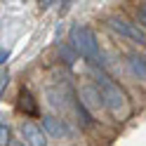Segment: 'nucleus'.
<instances>
[{
  "mask_svg": "<svg viewBox=\"0 0 146 146\" xmlns=\"http://www.w3.org/2000/svg\"><path fill=\"white\" fill-rule=\"evenodd\" d=\"M68 40H71V45L78 50V54L90 64V66L106 68V57H104L102 47H99V40H97V35H94V31L90 29V26L73 24L71 33H68Z\"/></svg>",
  "mask_w": 146,
  "mask_h": 146,
  "instance_id": "1",
  "label": "nucleus"
},
{
  "mask_svg": "<svg viewBox=\"0 0 146 146\" xmlns=\"http://www.w3.org/2000/svg\"><path fill=\"white\" fill-rule=\"evenodd\" d=\"M94 71V83L97 87L102 90V97H104V102H106V108L108 111H123V108L127 106V97L120 87H118V83H113V78L106 73V68H99V66H92Z\"/></svg>",
  "mask_w": 146,
  "mask_h": 146,
  "instance_id": "2",
  "label": "nucleus"
},
{
  "mask_svg": "<svg viewBox=\"0 0 146 146\" xmlns=\"http://www.w3.org/2000/svg\"><path fill=\"white\" fill-rule=\"evenodd\" d=\"M106 26H108L113 33L123 35V38L132 40V42H137V45H146V33L141 31V26H137V24H132V21H127L125 17L111 14V17L106 19Z\"/></svg>",
  "mask_w": 146,
  "mask_h": 146,
  "instance_id": "3",
  "label": "nucleus"
},
{
  "mask_svg": "<svg viewBox=\"0 0 146 146\" xmlns=\"http://www.w3.org/2000/svg\"><path fill=\"white\" fill-rule=\"evenodd\" d=\"M80 99H83V104H85L92 113H97L99 108H106V102H104L102 90L97 87V83H87V85L80 87Z\"/></svg>",
  "mask_w": 146,
  "mask_h": 146,
  "instance_id": "4",
  "label": "nucleus"
},
{
  "mask_svg": "<svg viewBox=\"0 0 146 146\" xmlns=\"http://www.w3.org/2000/svg\"><path fill=\"white\" fill-rule=\"evenodd\" d=\"M19 134H21V139L29 146H47V137H50L47 132H45V127H38L33 123H21Z\"/></svg>",
  "mask_w": 146,
  "mask_h": 146,
  "instance_id": "5",
  "label": "nucleus"
},
{
  "mask_svg": "<svg viewBox=\"0 0 146 146\" xmlns=\"http://www.w3.org/2000/svg\"><path fill=\"white\" fill-rule=\"evenodd\" d=\"M42 127L45 132L54 139H68L71 137V127L66 125V120L61 118H54V115H42Z\"/></svg>",
  "mask_w": 146,
  "mask_h": 146,
  "instance_id": "6",
  "label": "nucleus"
},
{
  "mask_svg": "<svg viewBox=\"0 0 146 146\" xmlns=\"http://www.w3.org/2000/svg\"><path fill=\"white\" fill-rule=\"evenodd\" d=\"M127 68H130V73L137 78V80H141V83H146V59L141 57V54H137V52H127Z\"/></svg>",
  "mask_w": 146,
  "mask_h": 146,
  "instance_id": "7",
  "label": "nucleus"
},
{
  "mask_svg": "<svg viewBox=\"0 0 146 146\" xmlns=\"http://www.w3.org/2000/svg\"><path fill=\"white\" fill-rule=\"evenodd\" d=\"M19 111L26 113V115H38V102L33 99V94L29 92V90H21L19 92Z\"/></svg>",
  "mask_w": 146,
  "mask_h": 146,
  "instance_id": "8",
  "label": "nucleus"
},
{
  "mask_svg": "<svg viewBox=\"0 0 146 146\" xmlns=\"http://www.w3.org/2000/svg\"><path fill=\"white\" fill-rule=\"evenodd\" d=\"M10 141H12L10 125H7V120L3 118V120H0V146H10Z\"/></svg>",
  "mask_w": 146,
  "mask_h": 146,
  "instance_id": "9",
  "label": "nucleus"
},
{
  "mask_svg": "<svg viewBox=\"0 0 146 146\" xmlns=\"http://www.w3.org/2000/svg\"><path fill=\"white\" fill-rule=\"evenodd\" d=\"M7 59H10V50H3L0 52V64H7Z\"/></svg>",
  "mask_w": 146,
  "mask_h": 146,
  "instance_id": "10",
  "label": "nucleus"
},
{
  "mask_svg": "<svg viewBox=\"0 0 146 146\" xmlns=\"http://www.w3.org/2000/svg\"><path fill=\"white\" fill-rule=\"evenodd\" d=\"M52 3H54V0H40V10H47Z\"/></svg>",
  "mask_w": 146,
  "mask_h": 146,
  "instance_id": "11",
  "label": "nucleus"
},
{
  "mask_svg": "<svg viewBox=\"0 0 146 146\" xmlns=\"http://www.w3.org/2000/svg\"><path fill=\"white\" fill-rule=\"evenodd\" d=\"M7 80H10V78H7V73L3 71V85H0V90H3V92H5V87H7Z\"/></svg>",
  "mask_w": 146,
  "mask_h": 146,
  "instance_id": "12",
  "label": "nucleus"
},
{
  "mask_svg": "<svg viewBox=\"0 0 146 146\" xmlns=\"http://www.w3.org/2000/svg\"><path fill=\"white\" fill-rule=\"evenodd\" d=\"M12 146H29L26 141H17V144H12Z\"/></svg>",
  "mask_w": 146,
  "mask_h": 146,
  "instance_id": "13",
  "label": "nucleus"
}]
</instances>
